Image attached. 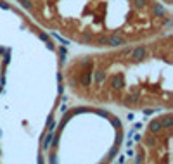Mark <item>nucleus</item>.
<instances>
[{"instance_id":"1","label":"nucleus","mask_w":173,"mask_h":164,"mask_svg":"<svg viewBox=\"0 0 173 164\" xmlns=\"http://www.w3.org/2000/svg\"><path fill=\"white\" fill-rule=\"evenodd\" d=\"M130 55H132V59H135V60L144 59V57H146V47H144V45H140V47L132 49V50H130Z\"/></svg>"},{"instance_id":"2","label":"nucleus","mask_w":173,"mask_h":164,"mask_svg":"<svg viewBox=\"0 0 173 164\" xmlns=\"http://www.w3.org/2000/svg\"><path fill=\"white\" fill-rule=\"evenodd\" d=\"M125 43H126V41L121 36H118V35H113V36L107 40V45H111V47H121V45H125Z\"/></svg>"},{"instance_id":"3","label":"nucleus","mask_w":173,"mask_h":164,"mask_svg":"<svg viewBox=\"0 0 173 164\" xmlns=\"http://www.w3.org/2000/svg\"><path fill=\"white\" fill-rule=\"evenodd\" d=\"M161 130H163V126H161V121H159V119L152 121L151 126H149V133H152V135H156L158 131H161Z\"/></svg>"},{"instance_id":"4","label":"nucleus","mask_w":173,"mask_h":164,"mask_svg":"<svg viewBox=\"0 0 173 164\" xmlns=\"http://www.w3.org/2000/svg\"><path fill=\"white\" fill-rule=\"evenodd\" d=\"M90 81H92V73L86 71L85 75H83V78H82V83H83L85 86H88V85H90Z\"/></svg>"},{"instance_id":"5","label":"nucleus","mask_w":173,"mask_h":164,"mask_svg":"<svg viewBox=\"0 0 173 164\" xmlns=\"http://www.w3.org/2000/svg\"><path fill=\"white\" fill-rule=\"evenodd\" d=\"M152 12H154V16H161V14H165V7H163V5H159V4H154Z\"/></svg>"},{"instance_id":"6","label":"nucleus","mask_w":173,"mask_h":164,"mask_svg":"<svg viewBox=\"0 0 173 164\" xmlns=\"http://www.w3.org/2000/svg\"><path fill=\"white\" fill-rule=\"evenodd\" d=\"M107 40H109L107 36H99L97 38V43L101 45V47H104V45H107Z\"/></svg>"},{"instance_id":"7","label":"nucleus","mask_w":173,"mask_h":164,"mask_svg":"<svg viewBox=\"0 0 173 164\" xmlns=\"http://www.w3.org/2000/svg\"><path fill=\"white\" fill-rule=\"evenodd\" d=\"M102 80H104V73H102V71H95V81L101 83Z\"/></svg>"},{"instance_id":"8","label":"nucleus","mask_w":173,"mask_h":164,"mask_svg":"<svg viewBox=\"0 0 173 164\" xmlns=\"http://www.w3.org/2000/svg\"><path fill=\"white\" fill-rule=\"evenodd\" d=\"M40 38H42L43 41H47V43H49V36H47L45 33H42V35H40Z\"/></svg>"}]
</instances>
